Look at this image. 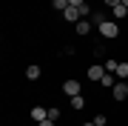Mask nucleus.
<instances>
[{
  "mask_svg": "<svg viewBox=\"0 0 128 126\" xmlns=\"http://www.w3.org/2000/svg\"><path fill=\"white\" fill-rule=\"evenodd\" d=\"M97 32H100L105 40H114L117 34H120V26L114 23V20H105V23H100V26H97Z\"/></svg>",
  "mask_w": 128,
  "mask_h": 126,
  "instance_id": "1",
  "label": "nucleus"
},
{
  "mask_svg": "<svg viewBox=\"0 0 128 126\" xmlns=\"http://www.w3.org/2000/svg\"><path fill=\"white\" fill-rule=\"evenodd\" d=\"M102 77H105V63H94V66H88V80H91V83H100Z\"/></svg>",
  "mask_w": 128,
  "mask_h": 126,
  "instance_id": "2",
  "label": "nucleus"
},
{
  "mask_svg": "<svg viewBox=\"0 0 128 126\" xmlns=\"http://www.w3.org/2000/svg\"><path fill=\"white\" fill-rule=\"evenodd\" d=\"M111 95H114V100H125V98H128V86H125V80H117L114 89H111Z\"/></svg>",
  "mask_w": 128,
  "mask_h": 126,
  "instance_id": "3",
  "label": "nucleus"
},
{
  "mask_svg": "<svg viewBox=\"0 0 128 126\" xmlns=\"http://www.w3.org/2000/svg\"><path fill=\"white\" fill-rule=\"evenodd\" d=\"M74 29H77V34H80V37H86V34L94 29V23H91L88 17H82V20H77V23H74Z\"/></svg>",
  "mask_w": 128,
  "mask_h": 126,
  "instance_id": "4",
  "label": "nucleus"
},
{
  "mask_svg": "<svg viewBox=\"0 0 128 126\" xmlns=\"http://www.w3.org/2000/svg\"><path fill=\"white\" fill-rule=\"evenodd\" d=\"M63 20H68V23H77V20H82V14H80L77 6H68V9L63 12Z\"/></svg>",
  "mask_w": 128,
  "mask_h": 126,
  "instance_id": "5",
  "label": "nucleus"
},
{
  "mask_svg": "<svg viewBox=\"0 0 128 126\" xmlns=\"http://www.w3.org/2000/svg\"><path fill=\"white\" fill-rule=\"evenodd\" d=\"M80 83H77V80H66V83H63V92L66 95H68V98H74V95H80Z\"/></svg>",
  "mask_w": 128,
  "mask_h": 126,
  "instance_id": "6",
  "label": "nucleus"
},
{
  "mask_svg": "<svg viewBox=\"0 0 128 126\" xmlns=\"http://www.w3.org/2000/svg\"><path fill=\"white\" fill-rule=\"evenodd\" d=\"M40 75H43V72H40V66H37V63H28V66H26V77H28V80H37Z\"/></svg>",
  "mask_w": 128,
  "mask_h": 126,
  "instance_id": "7",
  "label": "nucleus"
},
{
  "mask_svg": "<svg viewBox=\"0 0 128 126\" xmlns=\"http://www.w3.org/2000/svg\"><path fill=\"white\" fill-rule=\"evenodd\" d=\"M46 117H48V109H43V106H34L32 109V120L40 123V120H46Z\"/></svg>",
  "mask_w": 128,
  "mask_h": 126,
  "instance_id": "8",
  "label": "nucleus"
},
{
  "mask_svg": "<svg viewBox=\"0 0 128 126\" xmlns=\"http://www.w3.org/2000/svg\"><path fill=\"white\" fill-rule=\"evenodd\" d=\"M125 14H128V6H122V3H117L111 9V17H125Z\"/></svg>",
  "mask_w": 128,
  "mask_h": 126,
  "instance_id": "9",
  "label": "nucleus"
},
{
  "mask_svg": "<svg viewBox=\"0 0 128 126\" xmlns=\"http://www.w3.org/2000/svg\"><path fill=\"white\" fill-rule=\"evenodd\" d=\"M71 109H77V112L86 109V98H82V95H74V98H71Z\"/></svg>",
  "mask_w": 128,
  "mask_h": 126,
  "instance_id": "10",
  "label": "nucleus"
},
{
  "mask_svg": "<svg viewBox=\"0 0 128 126\" xmlns=\"http://www.w3.org/2000/svg\"><path fill=\"white\" fill-rule=\"evenodd\" d=\"M114 75H117L120 80H128V63H120V66H117V72H114Z\"/></svg>",
  "mask_w": 128,
  "mask_h": 126,
  "instance_id": "11",
  "label": "nucleus"
},
{
  "mask_svg": "<svg viewBox=\"0 0 128 126\" xmlns=\"http://www.w3.org/2000/svg\"><path fill=\"white\" fill-rule=\"evenodd\" d=\"M51 6H54L57 12H66V9H68L71 3H68V0H51Z\"/></svg>",
  "mask_w": 128,
  "mask_h": 126,
  "instance_id": "12",
  "label": "nucleus"
},
{
  "mask_svg": "<svg viewBox=\"0 0 128 126\" xmlns=\"http://www.w3.org/2000/svg\"><path fill=\"white\" fill-rule=\"evenodd\" d=\"M117 66H120L117 60H105V72H111V75H114V72H117Z\"/></svg>",
  "mask_w": 128,
  "mask_h": 126,
  "instance_id": "13",
  "label": "nucleus"
},
{
  "mask_svg": "<svg viewBox=\"0 0 128 126\" xmlns=\"http://www.w3.org/2000/svg\"><path fill=\"white\" fill-rule=\"evenodd\" d=\"M94 55H97V57L105 55V46H102V43H97V46H94Z\"/></svg>",
  "mask_w": 128,
  "mask_h": 126,
  "instance_id": "14",
  "label": "nucleus"
},
{
  "mask_svg": "<svg viewBox=\"0 0 128 126\" xmlns=\"http://www.w3.org/2000/svg\"><path fill=\"white\" fill-rule=\"evenodd\" d=\"M48 117H51V120H57V117H60V109L51 106V109H48Z\"/></svg>",
  "mask_w": 128,
  "mask_h": 126,
  "instance_id": "15",
  "label": "nucleus"
},
{
  "mask_svg": "<svg viewBox=\"0 0 128 126\" xmlns=\"http://www.w3.org/2000/svg\"><path fill=\"white\" fill-rule=\"evenodd\" d=\"M94 123H97V126H105V123H108V117H105V115H97Z\"/></svg>",
  "mask_w": 128,
  "mask_h": 126,
  "instance_id": "16",
  "label": "nucleus"
},
{
  "mask_svg": "<svg viewBox=\"0 0 128 126\" xmlns=\"http://www.w3.org/2000/svg\"><path fill=\"white\" fill-rule=\"evenodd\" d=\"M37 126H54V120H51V117H46V120H40Z\"/></svg>",
  "mask_w": 128,
  "mask_h": 126,
  "instance_id": "17",
  "label": "nucleus"
},
{
  "mask_svg": "<svg viewBox=\"0 0 128 126\" xmlns=\"http://www.w3.org/2000/svg\"><path fill=\"white\" fill-rule=\"evenodd\" d=\"M68 3H71V6H77V9H80V6L86 3V0H68Z\"/></svg>",
  "mask_w": 128,
  "mask_h": 126,
  "instance_id": "18",
  "label": "nucleus"
},
{
  "mask_svg": "<svg viewBox=\"0 0 128 126\" xmlns=\"http://www.w3.org/2000/svg\"><path fill=\"white\" fill-rule=\"evenodd\" d=\"M117 3H120V0H105V6H111V9H114Z\"/></svg>",
  "mask_w": 128,
  "mask_h": 126,
  "instance_id": "19",
  "label": "nucleus"
},
{
  "mask_svg": "<svg viewBox=\"0 0 128 126\" xmlns=\"http://www.w3.org/2000/svg\"><path fill=\"white\" fill-rule=\"evenodd\" d=\"M82 126H97V123H94V120H88V123H82Z\"/></svg>",
  "mask_w": 128,
  "mask_h": 126,
  "instance_id": "20",
  "label": "nucleus"
},
{
  "mask_svg": "<svg viewBox=\"0 0 128 126\" xmlns=\"http://www.w3.org/2000/svg\"><path fill=\"white\" fill-rule=\"evenodd\" d=\"M120 3H122V6H128V0H120Z\"/></svg>",
  "mask_w": 128,
  "mask_h": 126,
  "instance_id": "21",
  "label": "nucleus"
}]
</instances>
